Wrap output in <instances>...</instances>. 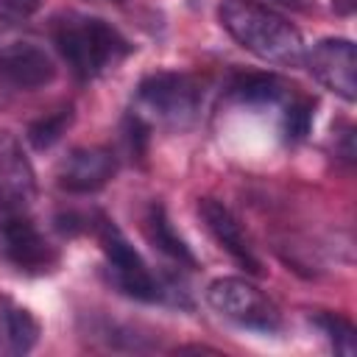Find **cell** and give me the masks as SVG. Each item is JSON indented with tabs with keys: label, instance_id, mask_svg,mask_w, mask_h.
I'll use <instances>...</instances> for the list:
<instances>
[{
	"label": "cell",
	"instance_id": "cell-6",
	"mask_svg": "<svg viewBox=\"0 0 357 357\" xmlns=\"http://www.w3.org/2000/svg\"><path fill=\"white\" fill-rule=\"evenodd\" d=\"M206 301L212 310L243 329H254L262 335H273L282 329L279 307L248 279L243 276H220L209 284Z\"/></svg>",
	"mask_w": 357,
	"mask_h": 357
},
{
	"label": "cell",
	"instance_id": "cell-7",
	"mask_svg": "<svg viewBox=\"0 0 357 357\" xmlns=\"http://www.w3.org/2000/svg\"><path fill=\"white\" fill-rule=\"evenodd\" d=\"M56 59L47 45L17 28L0 31V75L17 89H42L56 78Z\"/></svg>",
	"mask_w": 357,
	"mask_h": 357
},
{
	"label": "cell",
	"instance_id": "cell-14",
	"mask_svg": "<svg viewBox=\"0 0 357 357\" xmlns=\"http://www.w3.org/2000/svg\"><path fill=\"white\" fill-rule=\"evenodd\" d=\"M145 234H148L151 245L156 251H162L165 257H170L173 262L184 265V268H195L198 265L195 254L190 251L184 237L173 229V223H170V218H167L162 204H151L148 206V212H145Z\"/></svg>",
	"mask_w": 357,
	"mask_h": 357
},
{
	"label": "cell",
	"instance_id": "cell-8",
	"mask_svg": "<svg viewBox=\"0 0 357 357\" xmlns=\"http://www.w3.org/2000/svg\"><path fill=\"white\" fill-rule=\"evenodd\" d=\"M301 64L312 73V78L343 98L346 103H354L357 98V56L354 45L343 36H329L315 42L310 50H304Z\"/></svg>",
	"mask_w": 357,
	"mask_h": 357
},
{
	"label": "cell",
	"instance_id": "cell-13",
	"mask_svg": "<svg viewBox=\"0 0 357 357\" xmlns=\"http://www.w3.org/2000/svg\"><path fill=\"white\" fill-rule=\"evenodd\" d=\"M39 332H42V326L28 307L11 301L8 296H0V335H3L6 351L28 354L36 346Z\"/></svg>",
	"mask_w": 357,
	"mask_h": 357
},
{
	"label": "cell",
	"instance_id": "cell-18",
	"mask_svg": "<svg viewBox=\"0 0 357 357\" xmlns=\"http://www.w3.org/2000/svg\"><path fill=\"white\" fill-rule=\"evenodd\" d=\"M42 0H0V11L14 17V20H25L39 8Z\"/></svg>",
	"mask_w": 357,
	"mask_h": 357
},
{
	"label": "cell",
	"instance_id": "cell-12",
	"mask_svg": "<svg viewBox=\"0 0 357 357\" xmlns=\"http://www.w3.org/2000/svg\"><path fill=\"white\" fill-rule=\"evenodd\" d=\"M296 86H290L284 78L273 75V73H243L231 81L229 95L251 109H265V106H284L296 92Z\"/></svg>",
	"mask_w": 357,
	"mask_h": 357
},
{
	"label": "cell",
	"instance_id": "cell-16",
	"mask_svg": "<svg viewBox=\"0 0 357 357\" xmlns=\"http://www.w3.org/2000/svg\"><path fill=\"white\" fill-rule=\"evenodd\" d=\"M315 326L326 335V340L332 343V349L343 357H351L357 351V329L349 318L337 315V312H318L315 318Z\"/></svg>",
	"mask_w": 357,
	"mask_h": 357
},
{
	"label": "cell",
	"instance_id": "cell-17",
	"mask_svg": "<svg viewBox=\"0 0 357 357\" xmlns=\"http://www.w3.org/2000/svg\"><path fill=\"white\" fill-rule=\"evenodd\" d=\"M312 109H315V103L310 98L298 95V92L282 106V134H284L287 142H301L310 134Z\"/></svg>",
	"mask_w": 357,
	"mask_h": 357
},
{
	"label": "cell",
	"instance_id": "cell-9",
	"mask_svg": "<svg viewBox=\"0 0 357 357\" xmlns=\"http://www.w3.org/2000/svg\"><path fill=\"white\" fill-rule=\"evenodd\" d=\"M117 170V156L109 148L100 145H81L73 148L56 167V184L64 192H75V195H86L100 190L103 184L112 181Z\"/></svg>",
	"mask_w": 357,
	"mask_h": 357
},
{
	"label": "cell",
	"instance_id": "cell-2",
	"mask_svg": "<svg viewBox=\"0 0 357 357\" xmlns=\"http://www.w3.org/2000/svg\"><path fill=\"white\" fill-rule=\"evenodd\" d=\"M53 45L81 81L106 75L134 53V45L112 22L81 11H64L53 20Z\"/></svg>",
	"mask_w": 357,
	"mask_h": 357
},
{
	"label": "cell",
	"instance_id": "cell-15",
	"mask_svg": "<svg viewBox=\"0 0 357 357\" xmlns=\"http://www.w3.org/2000/svg\"><path fill=\"white\" fill-rule=\"evenodd\" d=\"M70 123H73V106H59V109H53V112L42 114L39 120L31 123L28 139H31L33 148L45 151V148H50L53 142L61 139V134L70 128Z\"/></svg>",
	"mask_w": 357,
	"mask_h": 357
},
{
	"label": "cell",
	"instance_id": "cell-11",
	"mask_svg": "<svg viewBox=\"0 0 357 357\" xmlns=\"http://www.w3.org/2000/svg\"><path fill=\"white\" fill-rule=\"evenodd\" d=\"M36 198V173L11 131H0V206L3 209H31Z\"/></svg>",
	"mask_w": 357,
	"mask_h": 357
},
{
	"label": "cell",
	"instance_id": "cell-3",
	"mask_svg": "<svg viewBox=\"0 0 357 357\" xmlns=\"http://www.w3.org/2000/svg\"><path fill=\"white\" fill-rule=\"evenodd\" d=\"M201 112V84L176 70H159L139 81L134 92V109L148 128L184 131L198 120Z\"/></svg>",
	"mask_w": 357,
	"mask_h": 357
},
{
	"label": "cell",
	"instance_id": "cell-4",
	"mask_svg": "<svg viewBox=\"0 0 357 357\" xmlns=\"http://www.w3.org/2000/svg\"><path fill=\"white\" fill-rule=\"evenodd\" d=\"M95 234H98V243H100V251H103V259H106V273L123 296L153 304V301H165L173 293L148 268L142 254L128 243V237L114 226V220L100 218L95 223Z\"/></svg>",
	"mask_w": 357,
	"mask_h": 357
},
{
	"label": "cell",
	"instance_id": "cell-5",
	"mask_svg": "<svg viewBox=\"0 0 357 357\" xmlns=\"http://www.w3.org/2000/svg\"><path fill=\"white\" fill-rule=\"evenodd\" d=\"M0 257L22 276H45L59 268V248L45 237L28 209L0 206Z\"/></svg>",
	"mask_w": 357,
	"mask_h": 357
},
{
	"label": "cell",
	"instance_id": "cell-19",
	"mask_svg": "<svg viewBox=\"0 0 357 357\" xmlns=\"http://www.w3.org/2000/svg\"><path fill=\"white\" fill-rule=\"evenodd\" d=\"M276 3L290 6V8H310V6H312V0H276Z\"/></svg>",
	"mask_w": 357,
	"mask_h": 357
},
{
	"label": "cell",
	"instance_id": "cell-1",
	"mask_svg": "<svg viewBox=\"0 0 357 357\" xmlns=\"http://www.w3.org/2000/svg\"><path fill=\"white\" fill-rule=\"evenodd\" d=\"M218 20L240 47L268 64L296 67L304 59V39L298 28L262 0H223Z\"/></svg>",
	"mask_w": 357,
	"mask_h": 357
},
{
	"label": "cell",
	"instance_id": "cell-10",
	"mask_svg": "<svg viewBox=\"0 0 357 357\" xmlns=\"http://www.w3.org/2000/svg\"><path fill=\"white\" fill-rule=\"evenodd\" d=\"M198 215H201L206 231L212 234V240H215L240 268H245V271L254 273V276L262 273V262H259V257H257V251H254V245H251V240H248L243 223L234 218V212H231L223 201H218V198H201V201H198Z\"/></svg>",
	"mask_w": 357,
	"mask_h": 357
}]
</instances>
